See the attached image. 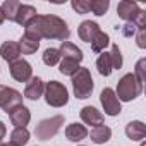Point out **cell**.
Segmentation results:
<instances>
[{
	"label": "cell",
	"mask_w": 146,
	"mask_h": 146,
	"mask_svg": "<svg viewBox=\"0 0 146 146\" xmlns=\"http://www.w3.org/2000/svg\"><path fill=\"white\" fill-rule=\"evenodd\" d=\"M144 65H146V58H141V60H137V64H136V70L132 72V74L137 78V81L143 84L144 83V79H146V76H144Z\"/></svg>",
	"instance_id": "cell-30"
},
{
	"label": "cell",
	"mask_w": 146,
	"mask_h": 146,
	"mask_svg": "<svg viewBox=\"0 0 146 146\" xmlns=\"http://www.w3.org/2000/svg\"><path fill=\"white\" fill-rule=\"evenodd\" d=\"M4 21H5V17H4V12H2V9H0V24H4Z\"/></svg>",
	"instance_id": "cell-34"
},
{
	"label": "cell",
	"mask_w": 146,
	"mask_h": 146,
	"mask_svg": "<svg viewBox=\"0 0 146 146\" xmlns=\"http://www.w3.org/2000/svg\"><path fill=\"white\" fill-rule=\"evenodd\" d=\"M125 136L131 141H143L146 137V125L141 120H132L125 125Z\"/></svg>",
	"instance_id": "cell-17"
},
{
	"label": "cell",
	"mask_w": 146,
	"mask_h": 146,
	"mask_svg": "<svg viewBox=\"0 0 146 146\" xmlns=\"http://www.w3.org/2000/svg\"><path fill=\"white\" fill-rule=\"evenodd\" d=\"M79 115H81V120H83L84 124L93 125V127L102 125L103 120H105L103 113H102L100 110H96L95 107H84V108H81V113H79Z\"/></svg>",
	"instance_id": "cell-14"
},
{
	"label": "cell",
	"mask_w": 146,
	"mask_h": 146,
	"mask_svg": "<svg viewBox=\"0 0 146 146\" xmlns=\"http://www.w3.org/2000/svg\"><path fill=\"white\" fill-rule=\"evenodd\" d=\"M79 69H81V67H79L78 62H74V60H67V58H62V62H60V65H58L60 74H64V76H70V78L74 76Z\"/></svg>",
	"instance_id": "cell-25"
},
{
	"label": "cell",
	"mask_w": 146,
	"mask_h": 146,
	"mask_svg": "<svg viewBox=\"0 0 146 146\" xmlns=\"http://www.w3.org/2000/svg\"><path fill=\"white\" fill-rule=\"evenodd\" d=\"M110 137H112V129L108 125H105V124L93 127L91 132H90V139L93 143H96V144H103V143L110 141Z\"/></svg>",
	"instance_id": "cell-19"
},
{
	"label": "cell",
	"mask_w": 146,
	"mask_h": 146,
	"mask_svg": "<svg viewBox=\"0 0 146 146\" xmlns=\"http://www.w3.org/2000/svg\"><path fill=\"white\" fill-rule=\"evenodd\" d=\"M136 41L139 48H146V28H139L136 31Z\"/></svg>",
	"instance_id": "cell-31"
},
{
	"label": "cell",
	"mask_w": 146,
	"mask_h": 146,
	"mask_svg": "<svg viewBox=\"0 0 146 146\" xmlns=\"http://www.w3.org/2000/svg\"><path fill=\"white\" fill-rule=\"evenodd\" d=\"M136 31H137V28H136L132 23H125V26L122 28V35H124L125 38H131L132 35H136Z\"/></svg>",
	"instance_id": "cell-32"
},
{
	"label": "cell",
	"mask_w": 146,
	"mask_h": 146,
	"mask_svg": "<svg viewBox=\"0 0 146 146\" xmlns=\"http://www.w3.org/2000/svg\"><path fill=\"white\" fill-rule=\"evenodd\" d=\"M29 141V131L26 127H16L11 132V143L17 144V146H24Z\"/></svg>",
	"instance_id": "cell-23"
},
{
	"label": "cell",
	"mask_w": 146,
	"mask_h": 146,
	"mask_svg": "<svg viewBox=\"0 0 146 146\" xmlns=\"http://www.w3.org/2000/svg\"><path fill=\"white\" fill-rule=\"evenodd\" d=\"M70 7L74 9L78 14H88V12H90V4H88V0H72V2H70Z\"/></svg>",
	"instance_id": "cell-29"
},
{
	"label": "cell",
	"mask_w": 146,
	"mask_h": 146,
	"mask_svg": "<svg viewBox=\"0 0 146 146\" xmlns=\"http://www.w3.org/2000/svg\"><path fill=\"white\" fill-rule=\"evenodd\" d=\"M100 103H102L105 113L110 115V117H115V115H119L122 112L120 102H119V98H117V95H115V91L112 88H105L100 93Z\"/></svg>",
	"instance_id": "cell-9"
},
{
	"label": "cell",
	"mask_w": 146,
	"mask_h": 146,
	"mask_svg": "<svg viewBox=\"0 0 146 146\" xmlns=\"http://www.w3.org/2000/svg\"><path fill=\"white\" fill-rule=\"evenodd\" d=\"M95 88L93 78H91V72L86 67H81L74 76H72V90H74V96L79 100H86L91 96Z\"/></svg>",
	"instance_id": "cell-4"
},
{
	"label": "cell",
	"mask_w": 146,
	"mask_h": 146,
	"mask_svg": "<svg viewBox=\"0 0 146 146\" xmlns=\"http://www.w3.org/2000/svg\"><path fill=\"white\" fill-rule=\"evenodd\" d=\"M58 53H60V58H67V60H74V62H81L84 58L83 55V50L74 45V43H70V41H62L60 48H58Z\"/></svg>",
	"instance_id": "cell-11"
},
{
	"label": "cell",
	"mask_w": 146,
	"mask_h": 146,
	"mask_svg": "<svg viewBox=\"0 0 146 146\" xmlns=\"http://www.w3.org/2000/svg\"><path fill=\"white\" fill-rule=\"evenodd\" d=\"M88 4H90V11L95 16H105L110 7L108 0H93V2H88Z\"/></svg>",
	"instance_id": "cell-27"
},
{
	"label": "cell",
	"mask_w": 146,
	"mask_h": 146,
	"mask_svg": "<svg viewBox=\"0 0 146 146\" xmlns=\"http://www.w3.org/2000/svg\"><path fill=\"white\" fill-rule=\"evenodd\" d=\"M24 35L29 36V38H35L38 41L41 38L67 41V38L70 36V29H69L67 23L62 17L55 16V14H48V16H40L38 14L24 28Z\"/></svg>",
	"instance_id": "cell-1"
},
{
	"label": "cell",
	"mask_w": 146,
	"mask_h": 146,
	"mask_svg": "<svg viewBox=\"0 0 146 146\" xmlns=\"http://www.w3.org/2000/svg\"><path fill=\"white\" fill-rule=\"evenodd\" d=\"M100 31H102V29H100V26H98L95 21H83V23L79 24L78 35H79V38H81L83 41L91 43V41H93V38H95Z\"/></svg>",
	"instance_id": "cell-15"
},
{
	"label": "cell",
	"mask_w": 146,
	"mask_h": 146,
	"mask_svg": "<svg viewBox=\"0 0 146 146\" xmlns=\"http://www.w3.org/2000/svg\"><path fill=\"white\" fill-rule=\"evenodd\" d=\"M19 5H21V2H17V0H5V2L0 5V9H2V12H4V17L9 19V21H14Z\"/></svg>",
	"instance_id": "cell-24"
},
{
	"label": "cell",
	"mask_w": 146,
	"mask_h": 146,
	"mask_svg": "<svg viewBox=\"0 0 146 146\" xmlns=\"http://www.w3.org/2000/svg\"><path fill=\"white\" fill-rule=\"evenodd\" d=\"M43 96H45V102L50 107H57V108L67 105V102H69V91L58 81H48V83H45V93H43Z\"/></svg>",
	"instance_id": "cell-5"
},
{
	"label": "cell",
	"mask_w": 146,
	"mask_h": 146,
	"mask_svg": "<svg viewBox=\"0 0 146 146\" xmlns=\"http://www.w3.org/2000/svg\"><path fill=\"white\" fill-rule=\"evenodd\" d=\"M0 146H2V143H0Z\"/></svg>",
	"instance_id": "cell-37"
},
{
	"label": "cell",
	"mask_w": 146,
	"mask_h": 146,
	"mask_svg": "<svg viewBox=\"0 0 146 146\" xmlns=\"http://www.w3.org/2000/svg\"><path fill=\"white\" fill-rule=\"evenodd\" d=\"M62 125H64V115H53L50 119H43L38 122L35 129V136L41 141H48L60 131Z\"/></svg>",
	"instance_id": "cell-6"
},
{
	"label": "cell",
	"mask_w": 146,
	"mask_h": 146,
	"mask_svg": "<svg viewBox=\"0 0 146 146\" xmlns=\"http://www.w3.org/2000/svg\"><path fill=\"white\" fill-rule=\"evenodd\" d=\"M110 53V60H112V67L113 69H120L122 67V64H124V60H122V53H120V48H119V45H112V50L108 52Z\"/></svg>",
	"instance_id": "cell-28"
},
{
	"label": "cell",
	"mask_w": 146,
	"mask_h": 146,
	"mask_svg": "<svg viewBox=\"0 0 146 146\" xmlns=\"http://www.w3.org/2000/svg\"><path fill=\"white\" fill-rule=\"evenodd\" d=\"M19 105H23V95L14 88L0 84V108L5 113H9Z\"/></svg>",
	"instance_id": "cell-7"
},
{
	"label": "cell",
	"mask_w": 146,
	"mask_h": 146,
	"mask_svg": "<svg viewBox=\"0 0 146 146\" xmlns=\"http://www.w3.org/2000/svg\"><path fill=\"white\" fill-rule=\"evenodd\" d=\"M141 146H144V143H141Z\"/></svg>",
	"instance_id": "cell-36"
},
{
	"label": "cell",
	"mask_w": 146,
	"mask_h": 146,
	"mask_svg": "<svg viewBox=\"0 0 146 146\" xmlns=\"http://www.w3.org/2000/svg\"><path fill=\"white\" fill-rule=\"evenodd\" d=\"M40 46V41L35 40V38H29L26 35H23V38L19 40V48H21V53L23 55H31L38 50Z\"/></svg>",
	"instance_id": "cell-21"
},
{
	"label": "cell",
	"mask_w": 146,
	"mask_h": 146,
	"mask_svg": "<svg viewBox=\"0 0 146 146\" xmlns=\"http://www.w3.org/2000/svg\"><path fill=\"white\" fill-rule=\"evenodd\" d=\"M43 93H45V83H43V79L41 78H31L28 81V84H26L24 98L36 102V100H40L43 96Z\"/></svg>",
	"instance_id": "cell-10"
},
{
	"label": "cell",
	"mask_w": 146,
	"mask_h": 146,
	"mask_svg": "<svg viewBox=\"0 0 146 146\" xmlns=\"http://www.w3.org/2000/svg\"><path fill=\"white\" fill-rule=\"evenodd\" d=\"M5 134H7V127H5V124L2 120H0V141L5 137Z\"/></svg>",
	"instance_id": "cell-33"
},
{
	"label": "cell",
	"mask_w": 146,
	"mask_h": 146,
	"mask_svg": "<svg viewBox=\"0 0 146 146\" xmlns=\"http://www.w3.org/2000/svg\"><path fill=\"white\" fill-rule=\"evenodd\" d=\"M96 69H98L100 74H102V76H105V78H108V76L112 74L113 67H112L110 53H107V52H102V53H100V57L96 58Z\"/></svg>",
	"instance_id": "cell-20"
},
{
	"label": "cell",
	"mask_w": 146,
	"mask_h": 146,
	"mask_svg": "<svg viewBox=\"0 0 146 146\" xmlns=\"http://www.w3.org/2000/svg\"><path fill=\"white\" fill-rule=\"evenodd\" d=\"M2 146H17V144H14V143H5V144H2Z\"/></svg>",
	"instance_id": "cell-35"
},
{
	"label": "cell",
	"mask_w": 146,
	"mask_h": 146,
	"mask_svg": "<svg viewBox=\"0 0 146 146\" xmlns=\"http://www.w3.org/2000/svg\"><path fill=\"white\" fill-rule=\"evenodd\" d=\"M117 16L125 23H132L137 29L146 26V12L139 9V5L131 0H122L117 5Z\"/></svg>",
	"instance_id": "cell-3"
},
{
	"label": "cell",
	"mask_w": 146,
	"mask_h": 146,
	"mask_svg": "<svg viewBox=\"0 0 146 146\" xmlns=\"http://www.w3.org/2000/svg\"><path fill=\"white\" fill-rule=\"evenodd\" d=\"M65 137L72 143H78V141H83L88 137V129L83 125V124H69L65 127Z\"/></svg>",
	"instance_id": "cell-18"
},
{
	"label": "cell",
	"mask_w": 146,
	"mask_h": 146,
	"mask_svg": "<svg viewBox=\"0 0 146 146\" xmlns=\"http://www.w3.org/2000/svg\"><path fill=\"white\" fill-rule=\"evenodd\" d=\"M91 45V50L93 52H96V53H102L108 45H110V36L107 35V33H103V31H100L95 38H93V41L90 43Z\"/></svg>",
	"instance_id": "cell-22"
},
{
	"label": "cell",
	"mask_w": 146,
	"mask_h": 146,
	"mask_svg": "<svg viewBox=\"0 0 146 146\" xmlns=\"http://www.w3.org/2000/svg\"><path fill=\"white\" fill-rule=\"evenodd\" d=\"M36 16H38V12H36V9H35L33 5L21 4V5H19V9H17V12H16L14 23H17L19 26L26 28V26L29 24V21H31V19H35Z\"/></svg>",
	"instance_id": "cell-13"
},
{
	"label": "cell",
	"mask_w": 146,
	"mask_h": 146,
	"mask_svg": "<svg viewBox=\"0 0 146 146\" xmlns=\"http://www.w3.org/2000/svg\"><path fill=\"white\" fill-rule=\"evenodd\" d=\"M60 62V53H58V48H46L43 52V64L48 65V67H53Z\"/></svg>",
	"instance_id": "cell-26"
},
{
	"label": "cell",
	"mask_w": 146,
	"mask_h": 146,
	"mask_svg": "<svg viewBox=\"0 0 146 146\" xmlns=\"http://www.w3.org/2000/svg\"><path fill=\"white\" fill-rule=\"evenodd\" d=\"M9 72H11L12 79H16L17 83H28L33 78V67L24 58H17V60L11 62L9 64Z\"/></svg>",
	"instance_id": "cell-8"
},
{
	"label": "cell",
	"mask_w": 146,
	"mask_h": 146,
	"mask_svg": "<svg viewBox=\"0 0 146 146\" xmlns=\"http://www.w3.org/2000/svg\"><path fill=\"white\" fill-rule=\"evenodd\" d=\"M9 119L16 127H26L31 120V112L24 105H19V107H16L14 110L9 112Z\"/></svg>",
	"instance_id": "cell-12"
},
{
	"label": "cell",
	"mask_w": 146,
	"mask_h": 146,
	"mask_svg": "<svg viewBox=\"0 0 146 146\" xmlns=\"http://www.w3.org/2000/svg\"><path fill=\"white\" fill-rule=\"evenodd\" d=\"M21 55V48H19V43L17 41H4L2 46H0V57H2L5 62H14L17 60Z\"/></svg>",
	"instance_id": "cell-16"
},
{
	"label": "cell",
	"mask_w": 146,
	"mask_h": 146,
	"mask_svg": "<svg viewBox=\"0 0 146 146\" xmlns=\"http://www.w3.org/2000/svg\"><path fill=\"white\" fill-rule=\"evenodd\" d=\"M141 93H143V84L137 81V78L132 74V72H129V74H125V76H122V78L119 79V83H117V91H115L119 102H120V100H122V102H132V100H136Z\"/></svg>",
	"instance_id": "cell-2"
}]
</instances>
